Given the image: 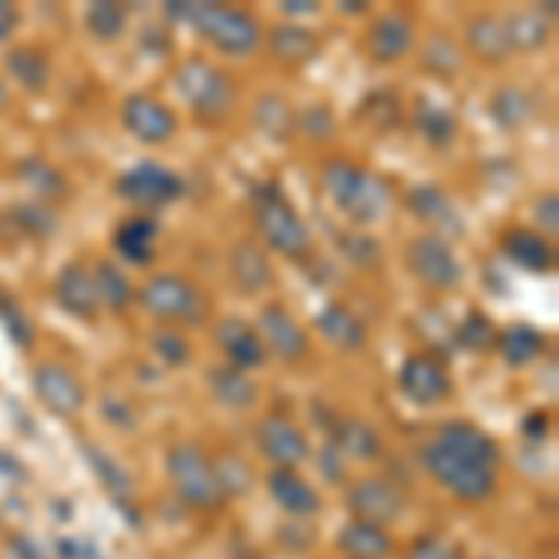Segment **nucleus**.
I'll use <instances>...</instances> for the list:
<instances>
[{"mask_svg": "<svg viewBox=\"0 0 559 559\" xmlns=\"http://www.w3.org/2000/svg\"><path fill=\"white\" fill-rule=\"evenodd\" d=\"M168 12L176 20H187L191 26L202 31L205 41H213L221 52L242 57V52H254L261 41V26L254 15L247 12H231V8H216V4H168Z\"/></svg>", "mask_w": 559, "mask_h": 559, "instance_id": "1", "label": "nucleus"}, {"mask_svg": "<svg viewBox=\"0 0 559 559\" xmlns=\"http://www.w3.org/2000/svg\"><path fill=\"white\" fill-rule=\"evenodd\" d=\"M324 191L358 224L377 221L388 210V187L377 176L350 165V160H329L324 165Z\"/></svg>", "mask_w": 559, "mask_h": 559, "instance_id": "2", "label": "nucleus"}, {"mask_svg": "<svg viewBox=\"0 0 559 559\" xmlns=\"http://www.w3.org/2000/svg\"><path fill=\"white\" fill-rule=\"evenodd\" d=\"M421 463H426V471L437 477L448 492H455L459 500L477 503V500H485V496H492L496 489L492 466H481L466 455H455L452 448L437 444V440H429V444L421 448Z\"/></svg>", "mask_w": 559, "mask_h": 559, "instance_id": "3", "label": "nucleus"}, {"mask_svg": "<svg viewBox=\"0 0 559 559\" xmlns=\"http://www.w3.org/2000/svg\"><path fill=\"white\" fill-rule=\"evenodd\" d=\"M254 213H258V228L269 239V247L280 250L287 258H302L310 250V231L299 221V213L284 202V194L276 187H258L254 191Z\"/></svg>", "mask_w": 559, "mask_h": 559, "instance_id": "4", "label": "nucleus"}, {"mask_svg": "<svg viewBox=\"0 0 559 559\" xmlns=\"http://www.w3.org/2000/svg\"><path fill=\"white\" fill-rule=\"evenodd\" d=\"M168 477H173L179 500L191 503L198 511H210L224 500V489H221V481H216L213 463L198 452L194 444L173 448V455H168Z\"/></svg>", "mask_w": 559, "mask_h": 559, "instance_id": "5", "label": "nucleus"}, {"mask_svg": "<svg viewBox=\"0 0 559 559\" xmlns=\"http://www.w3.org/2000/svg\"><path fill=\"white\" fill-rule=\"evenodd\" d=\"M176 83H179V90H183L187 105H191L198 116H205V120H221V116H228L231 102H236V86H231V79L224 75V71H216L213 64H205V60H191V64L179 68Z\"/></svg>", "mask_w": 559, "mask_h": 559, "instance_id": "6", "label": "nucleus"}, {"mask_svg": "<svg viewBox=\"0 0 559 559\" xmlns=\"http://www.w3.org/2000/svg\"><path fill=\"white\" fill-rule=\"evenodd\" d=\"M142 306L153 313V318L165 321H179V324H198L205 321V295L198 292L194 284L179 276H153L142 287Z\"/></svg>", "mask_w": 559, "mask_h": 559, "instance_id": "7", "label": "nucleus"}, {"mask_svg": "<svg viewBox=\"0 0 559 559\" xmlns=\"http://www.w3.org/2000/svg\"><path fill=\"white\" fill-rule=\"evenodd\" d=\"M407 261H411L414 276H418L421 284L437 287V292H448V287H455L459 280H463V269H459L455 254L448 250V242L437 236L414 239Z\"/></svg>", "mask_w": 559, "mask_h": 559, "instance_id": "8", "label": "nucleus"}, {"mask_svg": "<svg viewBox=\"0 0 559 559\" xmlns=\"http://www.w3.org/2000/svg\"><path fill=\"white\" fill-rule=\"evenodd\" d=\"M347 503L350 511H355L358 522H369V526H388V522H395L403 515V496L392 489L388 481L381 477H366V481H358L355 489L347 492Z\"/></svg>", "mask_w": 559, "mask_h": 559, "instance_id": "9", "label": "nucleus"}, {"mask_svg": "<svg viewBox=\"0 0 559 559\" xmlns=\"http://www.w3.org/2000/svg\"><path fill=\"white\" fill-rule=\"evenodd\" d=\"M120 194L134 205H150V210H157V205H165V202H173V198L183 194V183H179V176H173L160 165H139L120 179Z\"/></svg>", "mask_w": 559, "mask_h": 559, "instance_id": "10", "label": "nucleus"}, {"mask_svg": "<svg viewBox=\"0 0 559 559\" xmlns=\"http://www.w3.org/2000/svg\"><path fill=\"white\" fill-rule=\"evenodd\" d=\"M400 388L411 403H421V407H432V403L448 400L452 392V381H448V369L429 355H414L407 358L400 373Z\"/></svg>", "mask_w": 559, "mask_h": 559, "instance_id": "11", "label": "nucleus"}, {"mask_svg": "<svg viewBox=\"0 0 559 559\" xmlns=\"http://www.w3.org/2000/svg\"><path fill=\"white\" fill-rule=\"evenodd\" d=\"M34 392H38V400L52 414H60V418L79 414V411H83V403H86L83 384H79L75 377H71L68 369H60V366H38V369H34Z\"/></svg>", "mask_w": 559, "mask_h": 559, "instance_id": "12", "label": "nucleus"}, {"mask_svg": "<svg viewBox=\"0 0 559 559\" xmlns=\"http://www.w3.org/2000/svg\"><path fill=\"white\" fill-rule=\"evenodd\" d=\"M123 123L139 142H150V146H160V142L173 139L176 131V116L168 112L160 102H153L146 94H134L123 105Z\"/></svg>", "mask_w": 559, "mask_h": 559, "instance_id": "13", "label": "nucleus"}, {"mask_svg": "<svg viewBox=\"0 0 559 559\" xmlns=\"http://www.w3.org/2000/svg\"><path fill=\"white\" fill-rule=\"evenodd\" d=\"M258 444H261V452L276 463V471H292V466L306 463V455H310L306 437L287 418H265V421H261V426H258Z\"/></svg>", "mask_w": 559, "mask_h": 559, "instance_id": "14", "label": "nucleus"}, {"mask_svg": "<svg viewBox=\"0 0 559 559\" xmlns=\"http://www.w3.org/2000/svg\"><path fill=\"white\" fill-rule=\"evenodd\" d=\"M261 347H273L284 362H299V358L310 350L306 344V332L299 329V321L284 310V306H265L261 310Z\"/></svg>", "mask_w": 559, "mask_h": 559, "instance_id": "15", "label": "nucleus"}, {"mask_svg": "<svg viewBox=\"0 0 559 559\" xmlns=\"http://www.w3.org/2000/svg\"><path fill=\"white\" fill-rule=\"evenodd\" d=\"M216 344H221L224 355L231 358V369H239V373L265 366V347H261V336L242 318H224L221 324H216Z\"/></svg>", "mask_w": 559, "mask_h": 559, "instance_id": "16", "label": "nucleus"}, {"mask_svg": "<svg viewBox=\"0 0 559 559\" xmlns=\"http://www.w3.org/2000/svg\"><path fill=\"white\" fill-rule=\"evenodd\" d=\"M414 41V26L407 15H381L373 26H369L366 34V49L373 60H381V64H392V60H400L403 52L411 49Z\"/></svg>", "mask_w": 559, "mask_h": 559, "instance_id": "17", "label": "nucleus"}, {"mask_svg": "<svg viewBox=\"0 0 559 559\" xmlns=\"http://www.w3.org/2000/svg\"><path fill=\"white\" fill-rule=\"evenodd\" d=\"M432 440H437V444H444V448H452L455 455H466V459H474V463L492 466V471H496L492 437H485V432L477 426H471V421H444Z\"/></svg>", "mask_w": 559, "mask_h": 559, "instance_id": "18", "label": "nucleus"}, {"mask_svg": "<svg viewBox=\"0 0 559 559\" xmlns=\"http://www.w3.org/2000/svg\"><path fill=\"white\" fill-rule=\"evenodd\" d=\"M269 492H273V500L295 519H310L321 511V496L313 492V485L302 481L295 471H273V477H269Z\"/></svg>", "mask_w": 559, "mask_h": 559, "instance_id": "19", "label": "nucleus"}, {"mask_svg": "<svg viewBox=\"0 0 559 559\" xmlns=\"http://www.w3.org/2000/svg\"><path fill=\"white\" fill-rule=\"evenodd\" d=\"M57 302L64 306L68 313H75V318H94L97 306H102L94 276H90L83 265H68L64 273L57 276Z\"/></svg>", "mask_w": 559, "mask_h": 559, "instance_id": "20", "label": "nucleus"}, {"mask_svg": "<svg viewBox=\"0 0 559 559\" xmlns=\"http://www.w3.org/2000/svg\"><path fill=\"white\" fill-rule=\"evenodd\" d=\"M231 273H236V284L247 295H258L273 284V265H269L265 250L250 239L236 242V250H231Z\"/></svg>", "mask_w": 559, "mask_h": 559, "instance_id": "21", "label": "nucleus"}, {"mask_svg": "<svg viewBox=\"0 0 559 559\" xmlns=\"http://www.w3.org/2000/svg\"><path fill=\"white\" fill-rule=\"evenodd\" d=\"M503 254L515 261V265L530 269V273H548L556 265L552 242L537 236V231H508L503 236Z\"/></svg>", "mask_w": 559, "mask_h": 559, "instance_id": "22", "label": "nucleus"}, {"mask_svg": "<svg viewBox=\"0 0 559 559\" xmlns=\"http://www.w3.org/2000/svg\"><path fill=\"white\" fill-rule=\"evenodd\" d=\"M116 250H120V258H128L131 265H146L153 258V250H157V224H153L150 216H131V221L120 224V231H116Z\"/></svg>", "mask_w": 559, "mask_h": 559, "instance_id": "23", "label": "nucleus"}, {"mask_svg": "<svg viewBox=\"0 0 559 559\" xmlns=\"http://www.w3.org/2000/svg\"><path fill=\"white\" fill-rule=\"evenodd\" d=\"M318 329H321L324 336H329L336 347L358 350V347L366 344V324L358 321L355 313L347 310V306H340V302L324 306V310L318 313Z\"/></svg>", "mask_w": 559, "mask_h": 559, "instance_id": "24", "label": "nucleus"}, {"mask_svg": "<svg viewBox=\"0 0 559 559\" xmlns=\"http://www.w3.org/2000/svg\"><path fill=\"white\" fill-rule=\"evenodd\" d=\"M340 545H344L347 556L355 559H384L392 556V540L381 526H369V522H347L344 534H340Z\"/></svg>", "mask_w": 559, "mask_h": 559, "instance_id": "25", "label": "nucleus"}, {"mask_svg": "<svg viewBox=\"0 0 559 559\" xmlns=\"http://www.w3.org/2000/svg\"><path fill=\"white\" fill-rule=\"evenodd\" d=\"M471 45L474 52L481 60H489V64H500L503 57L511 52V41H508V26H503V20H496V15H481V20L471 23Z\"/></svg>", "mask_w": 559, "mask_h": 559, "instance_id": "26", "label": "nucleus"}, {"mask_svg": "<svg viewBox=\"0 0 559 559\" xmlns=\"http://www.w3.org/2000/svg\"><path fill=\"white\" fill-rule=\"evenodd\" d=\"M407 202H411V210L421 216V221L444 224V228H452V231L463 228V224H459V216H452V202H448V194L437 191V187H429V183L414 187V191L407 194Z\"/></svg>", "mask_w": 559, "mask_h": 559, "instance_id": "27", "label": "nucleus"}, {"mask_svg": "<svg viewBox=\"0 0 559 559\" xmlns=\"http://www.w3.org/2000/svg\"><path fill=\"white\" fill-rule=\"evenodd\" d=\"M269 41H273V52L284 64H306L318 52V38L306 26H276Z\"/></svg>", "mask_w": 559, "mask_h": 559, "instance_id": "28", "label": "nucleus"}, {"mask_svg": "<svg viewBox=\"0 0 559 559\" xmlns=\"http://www.w3.org/2000/svg\"><path fill=\"white\" fill-rule=\"evenodd\" d=\"M500 350L511 366H526L545 350V336H540L537 329H530V324H511L500 336Z\"/></svg>", "mask_w": 559, "mask_h": 559, "instance_id": "29", "label": "nucleus"}, {"mask_svg": "<svg viewBox=\"0 0 559 559\" xmlns=\"http://www.w3.org/2000/svg\"><path fill=\"white\" fill-rule=\"evenodd\" d=\"M8 71H12L15 79H20L23 90H31V94H38L49 83V60L41 57L38 49H12L8 52Z\"/></svg>", "mask_w": 559, "mask_h": 559, "instance_id": "30", "label": "nucleus"}, {"mask_svg": "<svg viewBox=\"0 0 559 559\" xmlns=\"http://www.w3.org/2000/svg\"><path fill=\"white\" fill-rule=\"evenodd\" d=\"M210 384H213L216 400L228 403V407H250V403L258 400V388L250 384L247 373H239V369H213Z\"/></svg>", "mask_w": 559, "mask_h": 559, "instance_id": "31", "label": "nucleus"}, {"mask_svg": "<svg viewBox=\"0 0 559 559\" xmlns=\"http://www.w3.org/2000/svg\"><path fill=\"white\" fill-rule=\"evenodd\" d=\"M94 287H97V299H102L108 310H128L131 306V284H128V276L120 273L116 265H108V261H102V265L94 269Z\"/></svg>", "mask_w": 559, "mask_h": 559, "instance_id": "32", "label": "nucleus"}, {"mask_svg": "<svg viewBox=\"0 0 559 559\" xmlns=\"http://www.w3.org/2000/svg\"><path fill=\"white\" fill-rule=\"evenodd\" d=\"M336 444L344 448L347 455L355 459H377L381 455V440H377V432L366 426V421H340L336 429Z\"/></svg>", "mask_w": 559, "mask_h": 559, "instance_id": "33", "label": "nucleus"}, {"mask_svg": "<svg viewBox=\"0 0 559 559\" xmlns=\"http://www.w3.org/2000/svg\"><path fill=\"white\" fill-rule=\"evenodd\" d=\"M254 120H258V128L265 134H273V139H287V134H292L295 116L280 94H265L254 108Z\"/></svg>", "mask_w": 559, "mask_h": 559, "instance_id": "34", "label": "nucleus"}, {"mask_svg": "<svg viewBox=\"0 0 559 559\" xmlns=\"http://www.w3.org/2000/svg\"><path fill=\"white\" fill-rule=\"evenodd\" d=\"M503 26H508L511 49H537V45L548 41V23L537 12H519L515 20H508Z\"/></svg>", "mask_w": 559, "mask_h": 559, "instance_id": "35", "label": "nucleus"}, {"mask_svg": "<svg viewBox=\"0 0 559 559\" xmlns=\"http://www.w3.org/2000/svg\"><path fill=\"white\" fill-rule=\"evenodd\" d=\"M123 23H128V15H123V8L120 4H94L86 12V26H90V34L94 38H102V41H116L123 34Z\"/></svg>", "mask_w": 559, "mask_h": 559, "instance_id": "36", "label": "nucleus"}, {"mask_svg": "<svg viewBox=\"0 0 559 559\" xmlns=\"http://www.w3.org/2000/svg\"><path fill=\"white\" fill-rule=\"evenodd\" d=\"M0 324L8 329V336H12V344L20 347V350H31L34 344V324L26 321V313L15 306L12 295H4L0 292Z\"/></svg>", "mask_w": 559, "mask_h": 559, "instance_id": "37", "label": "nucleus"}, {"mask_svg": "<svg viewBox=\"0 0 559 559\" xmlns=\"http://www.w3.org/2000/svg\"><path fill=\"white\" fill-rule=\"evenodd\" d=\"M20 173H23L26 183H31L34 191L45 194V198H60V194L68 191V187H64V179H60V173H57V168H49V165H45V160H23V168H20Z\"/></svg>", "mask_w": 559, "mask_h": 559, "instance_id": "38", "label": "nucleus"}, {"mask_svg": "<svg viewBox=\"0 0 559 559\" xmlns=\"http://www.w3.org/2000/svg\"><path fill=\"white\" fill-rule=\"evenodd\" d=\"M418 128L421 134H426L429 142H437V146H444L448 139L455 134V120H452V112H444V108H432L426 105L418 112Z\"/></svg>", "mask_w": 559, "mask_h": 559, "instance_id": "39", "label": "nucleus"}, {"mask_svg": "<svg viewBox=\"0 0 559 559\" xmlns=\"http://www.w3.org/2000/svg\"><path fill=\"white\" fill-rule=\"evenodd\" d=\"M86 459H90V466L97 471V477H102V481H105L112 492H128V489H131L128 471H123V466H116L112 459H108V455L102 452V448H90V444H86Z\"/></svg>", "mask_w": 559, "mask_h": 559, "instance_id": "40", "label": "nucleus"}, {"mask_svg": "<svg viewBox=\"0 0 559 559\" xmlns=\"http://www.w3.org/2000/svg\"><path fill=\"white\" fill-rule=\"evenodd\" d=\"M496 120L503 123V128H519V123H526L530 116V102L526 94H519V90H500V97H496Z\"/></svg>", "mask_w": 559, "mask_h": 559, "instance_id": "41", "label": "nucleus"}, {"mask_svg": "<svg viewBox=\"0 0 559 559\" xmlns=\"http://www.w3.org/2000/svg\"><path fill=\"white\" fill-rule=\"evenodd\" d=\"M492 321L485 318V313H471V318L463 321V329H459V344L471 347V350H485L492 344Z\"/></svg>", "mask_w": 559, "mask_h": 559, "instance_id": "42", "label": "nucleus"}, {"mask_svg": "<svg viewBox=\"0 0 559 559\" xmlns=\"http://www.w3.org/2000/svg\"><path fill=\"white\" fill-rule=\"evenodd\" d=\"M153 350H157L160 362H168V366H183L187 358H191V347H187V340L179 336V332H157V336H153Z\"/></svg>", "mask_w": 559, "mask_h": 559, "instance_id": "43", "label": "nucleus"}, {"mask_svg": "<svg viewBox=\"0 0 559 559\" xmlns=\"http://www.w3.org/2000/svg\"><path fill=\"white\" fill-rule=\"evenodd\" d=\"M15 221H20L26 231H34V236H49V231L57 228L52 213L41 210V205H20V210H15Z\"/></svg>", "mask_w": 559, "mask_h": 559, "instance_id": "44", "label": "nucleus"}, {"mask_svg": "<svg viewBox=\"0 0 559 559\" xmlns=\"http://www.w3.org/2000/svg\"><path fill=\"white\" fill-rule=\"evenodd\" d=\"M407 559H463V556H459V548H452L448 540L421 537V540H414V548L407 552Z\"/></svg>", "mask_w": 559, "mask_h": 559, "instance_id": "45", "label": "nucleus"}, {"mask_svg": "<svg viewBox=\"0 0 559 559\" xmlns=\"http://www.w3.org/2000/svg\"><path fill=\"white\" fill-rule=\"evenodd\" d=\"M344 250L358 261V265H377V258H381V250H377V239H369V236H347Z\"/></svg>", "mask_w": 559, "mask_h": 559, "instance_id": "46", "label": "nucleus"}, {"mask_svg": "<svg viewBox=\"0 0 559 559\" xmlns=\"http://www.w3.org/2000/svg\"><path fill=\"white\" fill-rule=\"evenodd\" d=\"M302 128L313 134V139H329L332 131H336V123H332V112L329 108H310V112L302 116Z\"/></svg>", "mask_w": 559, "mask_h": 559, "instance_id": "47", "label": "nucleus"}, {"mask_svg": "<svg viewBox=\"0 0 559 559\" xmlns=\"http://www.w3.org/2000/svg\"><path fill=\"white\" fill-rule=\"evenodd\" d=\"M559 198L556 194H548V198H540V205H537V216H540V224L548 228V236H556V224H559Z\"/></svg>", "mask_w": 559, "mask_h": 559, "instance_id": "48", "label": "nucleus"}, {"mask_svg": "<svg viewBox=\"0 0 559 559\" xmlns=\"http://www.w3.org/2000/svg\"><path fill=\"white\" fill-rule=\"evenodd\" d=\"M12 552L20 556V559H49V556H45L41 548H38V540H31V537H23V534H15V537H12Z\"/></svg>", "mask_w": 559, "mask_h": 559, "instance_id": "49", "label": "nucleus"}, {"mask_svg": "<svg viewBox=\"0 0 559 559\" xmlns=\"http://www.w3.org/2000/svg\"><path fill=\"white\" fill-rule=\"evenodd\" d=\"M0 474L12 477V481H26V466L15 455H8V452H0Z\"/></svg>", "mask_w": 559, "mask_h": 559, "instance_id": "50", "label": "nucleus"}, {"mask_svg": "<svg viewBox=\"0 0 559 559\" xmlns=\"http://www.w3.org/2000/svg\"><path fill=\"white\" fill-rule=\"evenodd\" d=\"M15 23H20V12H15L12 4H4V0H0V41H4L8 34L15 31Z\"/></svg>", "mask_w": 559, "mask_h": 559, "instance_id": "51", "label": "nucleus"}, {"mask_svg": "<svg viewBox=\"0 0 559 559\" xmlns=\"http://www.w3.org/2000/svg\"><path fill=\"white\" fill-rule=\"evenodd\" d=\"M526 432H530V437H545V432H548V414H530Z\"/></svg>", "mask_w": 559, "mask_h": 559, "instance_id": "52", "label": "nucleus"}, {"mask_svg": "<svg viewBox=\"0 0 559 559\" xmlns=\"http://www.w3.org/2000/svg\"><path fill=\"white\" fill-rule=\"evenodd\" d=\"M105 411H108V418H112L116 426H131V411H128V407H116V403L108 400V403H105Z\"/></svg>", "mask_w": 559, "mask_h": 559, "instance_id": "53", "label": "nucleus"}, {"mask_svg": "<svg viewBox=\"0 0 559 559\" xmlns=\"http://www.w3.org/2000/svg\"><path fill=\"white\" fill-rule=\"evenodd\" d=\"M313 8H318V4H306V0H287V4H284V12H287V15H302V12L310 15Z\"/></svg>", "mask_w": 559, "mask_h": 559, "instance_id": "54", "label": "nucleus"}, {"mask_svg": "<svg viewBox=\"0 0 559 559\" xmlns=\"http://www.w3.org/2000/svg\"><path fill=\"white\" fill-rule=\"evenodd\" d=\"M8 102V97H4V90H0V105H4Z\"/></svg>", "mask_w": 559, "mask_h": 559, "instance_id": "55", "label": "nucleus"}]
</instances>
